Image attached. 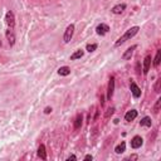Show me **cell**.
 <instances>
[{
	"instance_id": "6da1fadb",
	"label": "cell",
	"mask_w": 161,
	"mask_h": 161,
	"mask_svg": "<svg viewBox=\"0 0 161 161\" xmlns=\"http://www.w3.org/2000/svg\"><path fill=\"white\" fill-rule=\"evenodd\" d=\"M138 30H140V27H137V25H135V27H131L130 29H127L125 33L116 40V43H115V47L116 48H119V47H121L123 43H126L127 40H130V39H132L137 33H138Z\"/></svg>"
},
{
	"instance_id": "7a4b0ae2",
	"label": "cell",
	"mask_w": 161,
	"mask_h": 161,
	"mask_svg": "<svg viewBox=\"0 0 161 161\" xmlns=\"http://www.w3.org/2000/svg\"><path fill=\"white\" fill-rule=\"evenodd\" d=\"M74 30H76V25H74V24H69V25L66 28V30H64V34H63V42L66 43V44L72 40L73 34H74Z\"/></svg>"
},
{
	"instance_id": "3957f363",
	"label": "cell",
	"mask_w": 161,
	"mask_h": 161,
	"mask_svg": "<svg viewBox=\"0 0 161 161\" xmlns=\"http://www.w3.org/2000/svg\"><path fill=\"white\" fill-rule=\"evenodd\" d=\"M5 23L8 25V28L10 29H14L15 27V15L12 10H8L6 14H5Z\"/></svg>"
},
{
	"instance_id": "277c9868",
	"label": "cell",
	"mask_w": 161,
	"mask_h": 161,
	"mask_svg": "<svg viewBox=\"0 0 161 161\" xmlns=\"http://www.w3.org/2000/svg\"><path fill=\"white\" fill-rule=\"evenodd\" d=\"M130 91H131V93H132V96H134V98H140L141 97V88L138 87V86L136 84V82L135 81H130Z\"/></svg>"
},
{
	"instance_id": "5b68a950",
	"label": "cell",
	"mask_w": 161,
	"mask_h": 161,
	"mask_svg": "<svg viewBox=\"0 0 161 161\" xmlns=\"http://www.w3.org/2000/svg\"><path fill=\"white\" fill-rule=\"evenodd\" d=\"M5 37H6V40H8V43H9V46L13 47V46L15 44V42H16V37H15L14 29L8 28L6 31H5Z\"/></svg>"
},
{
	"instance_id": "8992f818",
	"label": "cell",
	"mask_w": 161,
	"mask_h": 161,
	"mask_svg": "<svg viewBox=\"0 0 161 161\" xmlns=\"http://www.w3.org/2000/svg\"><path fill=\"white\" fill-rule=\"evenodd\" d=\"M113 93H115V77L111 76L108 81V87H107V100L111 101L113 97Z\"/></svg>"
},
{
	"instance_id": "52a82bcc",
	"label": "cell",
	"mask_w": 161,
	"mask_h": 161,
	"mask_svg": "<svg viewBox=\"0 0 161 161\" xmlns=\"http://www.w3.org/2000/svg\"><path fill=\"white\" fill-rule=\"evenodd\" d=\"M110 31V25L108 24H104V23H101L96 27V33L101 37H104L107 33Z\"/></svg>"
},
{
	"instance_id": "ba28073f",
	"label": "cell",
	"mask_w": 161,
	"mask_h": 161,
	"mask_svg": "<svg viewBox=\"0 0 161 161\" xmlns=\"http://www.w3.org/2000/svg\"><path fill=\"white\" fill-rule=\"evenodd\" d=\"M142 145H144V138L141 136L137 135V136H134L132 137V140H131V147L132 148L137 150V148H140Z\"/></svg>"
},
{
	"instance_id": "9c48e42d",
	"label": "cell",
	"mask_w": 161,
	"mask_h": 161,
	"mask_svg": "<svg viewBox=\"0 0 161 161\" xmlns=\"http://www.w3.org/2000/svg\"><path fill=\"white\" fill-rule=\"evenodd\" d=\"M126 8H127V5H126L125 3L117 4V5H115V6L111 9V13H112V14H115V15H120V14H122V13L125 12Z\"/></svg>"
},
{
	"instance_id": "30bf717a",
	"label": "cell",
	"mask_w": 161,
	"mask_h": 161,
	"mask_svg": "<svg viewBox=\"0 0 161 161\" xmlns=\"http://www.w3.org/2000/svg\"><path fill=\"white\" fill-rule=\"evenodd\" d=\"M137 48V46L136 44H134V46H131L130 48H127L126 50H125V53L122 54V59L123 60H128V59H131V57H132V54H134V52H135V49Z\"/></svg>"
},
{
	"instance_id": "8fae6325",
	"label": "cell",
	"mask_w": 161,
	"mask_h": 161,
	"mask_svg": "<svg viewBox=\"0 0 161 161\" xmlns=\"http://www.w3.org/2000/svg\"><path fill=\"white\" fill-rule=\"evenodd\" d=\"M137 115H138V112H137L136 110H130V111H127L126 115H125V121H126V122L134 121L136 117H137Z\"/></svg>"
},
{
	"instance_id": "7c38bea8",
	"label": "cell",
	"mask_w": 161,
	"mask_h": 161,
	"mask_svg": "<svg viewBox=\"0 0 161 161\" xmlns=\"http://www.w3.org/2000/svg\"><path fill=\"white\" fill-rule=\"evenodd\" d=\"M151 60H152L151 56H146V57H145V59H144V71H142L144 76H146V74L148 73L150 66H151Z\"/></svg>"
},
{
	"instance_id": "4fadbf2b",
	"label": "cell",
	"mask_w": 161,
	"mask_h": 161,
	"mask_svg": "<svg viewBox=\"0 0 161 161\" xmlns=\"http://www.w3.org/2000/svg\"><path fill=\"white\" fill-rule=\"evenodd\" d=\"M57 72H58L59 76H62V77H67V76H69V74H71V68H69L68 66H63V67L58 68Z\"/></svg>"
},
{
	"instance_id": "5bb4252c",
	"label": "cell",
	"mask_w": 161,
	"mask_h": 161,
	"mask_svg": "<svg viewBox=\"0 0 161 161\" xmlns=\"http://www.w3.org/2000/svg\"><path fill=\"white\" fill-rule=\"evenodd\" d=\"M38 156L42 160H47V151H46V146L44 144H40L38 147Z\"/></svg>"
},
{
	"instance_id": "9a60e30c",
	"label": "cell",
	"mask_w": 161,
	"mask_h": 161,
	"mask_svg": "<svg viewBox=\"0 0 161 161\" xmlns=\"http://www.w3.org/2000/svg\"><path fill=\"white\" fill-rule=\"evenodd\" d=\"M82 123H83V116L82 113H78L76 116V120H74V130H79L82 127Z\"/></svg>"
},
{
	"instance_id": "2e32d148",
	"label": "cell",
	"mask_w": 161,
	"mask_h": 161,
	"mask_svg": "<svg viewBox=\"0 0 161 161\" xmlns=\"http://www.w3.org/2000/svg\"><path fill=\"white\" fill-rule=\"evenodd\" d=\"M83 56H84V50H83V49H77V50L71 56L69 59H71V60H77V59L83 58Z\"/></svg>"
},
{
	"instance_id": "e0dca14e",
	"label": "cell",
	"mask_w": 161,
	"mask_h": 161,
	"mask_svg": "<svg viewBox=\"0 0 161 161\" xmlns=\"http://www.w3.org/2000/svg\"><path fill=\"white\" fill-rule=\"evenodd\" d=\"M140 126H141V127H151V126H152L151 117L145 116L144 119H141V121H140Z\"/></svg>"
},
{
	"instance_id": "ac0fdd59",
	"label": "cell",
	"mask_w": 161,
	"mask_h": 161,
	"mask_svg": "<svg viewBox=\"0 0 161 161\" xmlns=\"http://www.w3.org/2000/svg\"><path fill=\"white\" fill-rule=\"evenodd\" d=\"M126 151V142L125 141H121V144H119L116 147H115V152L117 155H120V154H123Z\"/></svg>"
},
{
	"instance_id": "d6986e66",
	"label": "cell",
	"mask_w": 161,
	"mask_h": 161,
	"mask_svg": "<svg viewBox=\"0 0 161 161\" xmlns=\"http://www.w3.org/2000/svg\"><path fill=\"white\" fill-rule=\"evenodd\" d=\"M160 60H161V50L159 49V50L156 52V57H155V59H154V62H152V64H154V67H155V68L159 67Z\"/></svg>"
},
{
	"instance_id": "ffe728a7",
	"label": "cell",
	"mask_w": 161,
	"mask_h": 161,
	"mask_svg": "<svg viewBox=\"0 0 161 161\" xmlns=\"http://www.w3.org/2000/svg\"><path fill=\"white\" fill-rule=\"evenodd\" d=\"M97 48H98V44L93 43V44H87V47H86V50H87L88 53H93Z\"/></svg>"
},
{
	"instance_id": "44dd1931",
	"label": "cell",
	"mask_w": 161,
	"mask_h": 161,
	"mask_svg": "<svg viewBox=\"0 0 161 161\" xmlns=\"http://www.w3.org/2000/svg\"><path fill=\"white\" fill-rule=\"evenodd\" d=\"M154 90H155L156 93H160V91H161V79H160V78L156 79V83H155Z\"/></svg>"
},
{
	"instance_id": "7402d4cb",
	"label": "cell",
	"mask_w": 161,
	"mask_h": 161,
	"mask_svg": "<svg viewBox=\"0 0 161 161\" xmlns=\"http://www.w3.org/2000/svg\"><path fill=\"white\" fill-rule=\"evenodd\" d=\"M160 106H161V98H157V100H156V103H155V106H154V112H155V113H159Z\"/></svg>"
},
{
	"instance_id": "603a6c76",
	"label": "cell",
	"mask_w": 161,
	"mask_h": 161,
	"mask_svg": "<svg viewBox=\"0 0 161 161\" xmlns=\"http://www.w3.org/2000/svg\"><path fill=\"white\" fill-rule=\"evenodd\" d=\"M113 112H115V107H110V108L107 110V112H106V117H107V119H108L110 116H112Z\"/></svg>"
},
{
	"instance_id": "cb8c5ba5",
	"label": "cell",
	"mask_w": 161,
	"mask_h": 161,
	"mask_svg": "<svg viewBox=\"0 0 161 161\" xmlns=\"http://www.w3.org/2000/svg\"><path fill=\"white\" fill-rule=\"evenodd\" d=\"M52 107H46V108H44V113L46 115H49V113H52Z\"/></svg>"
},
{
	"instance_id": "d4e9b609",
	"label": "cell",
	"mask_w": 161,
	"mask_h": 161,
	"mask_svg": "<svg viewBox=\"0 0 161 161\" xmlns=\"http://www.w3.org/2000/svg\"><path fill=\"white\" fill-rule=\"evenodd\" d=\"M71 160L76 161V160H77V156H76V155H69V156L67 157V161H71Z\"/></svg>"
},
{
	"instance_id": "484cf974",
	"label": "cell",
	"mask_w": 161,
	"mask_h": 161,
	"mask_svg": "<svg viewBox=\"0 0 161 161\" xmlns=\"http://www.w3.org/2000/svg\"><path fill=\"white\" fill-rule=\"evenodd\" d=\"M137 159H138V155H136V154L135 155H131L130 157H128V160H137Z\"/></svg>"
},
{
	"instance_id": "4316f807",
	"label": "cell",
	"mask_w": 161,
	"mask_h": 161,
	"mask_svg": "<svg viewBox=\"0 0 161 161\" xmlns=\"http://www.w3.org/2000/svg\"><path fill=\"white\" fill-rule=\"evenodd\" d=\"M84 160H93V156L92 155H86L84 156Z\"/></svg>"
},
{
	"instance_id": "83f0119b",
	"label": "cell",
	"mask_w": 161,
	"mask_h": 161,
	"mask_svg": "<svg viewBox=\"0 0 161 161\" xmlns=\"http://www.w3.org/2000/svg\"><path fill=\"white\" fill-rule=\"evenodd\" d=\"M2 46H3V43H2V39H0V48H2Z\"/></svg>"
}]
</instances>
